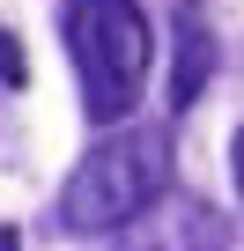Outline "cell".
<instances>
[{"instance_id": "cell-1", "label": "cell", "mask_w": 244, "mask_h": 251, "mask_svg": "<svg viewBox=\"0 0 244 251\" xmlns=\"http://www.w3.org/2000/svg\"><path fill=\"white\" fill-rule=\"evenodd\" d=\"M170 192V133L163 126H126L104 133L59 185V222L74 236H118L141 207Z\"/></svg>"}, {"instance_id": "cell-7", "label": "cell", "mask_w": 244, "mask_h": 251, "mask_svg": "<svg viewBox=\"0 0 244 251\" xmlns=\"http://www.w3.org/2000/svg\"><path fill=\"white\" fill-rule=\"evenodd\" d=\"M0 251H23V236H15V229H8V222H0Z\"/></svg>"}, {"instance_id": "cell-6", "label": "cell", "mask_w": 244, "mask_h": 251, "mask_svg": "<svg viewBox=\"0 0 244 251\" xmlns=\"http://www.w3.org/2000/svg\"><path fill=\"white\" fill-rule=\"evenodd\" d=\"M229 170H237V200H244V133L229 141Z\"/></svg>"}, {"instance_id": "cell-5", "label": "cell", "mask_w": 244, "mask_h": 251, "mask_svg": "<svg viewBox=\"0 0 244 251\" xmlns=\"http://www.w3.org/2000/svg\"><path fill=\"white\" fill-rule=\"evenodd\" d=\"M23 81H30V59H23L15 30H0V89H23Z\"/></svg>"}, {"instance_id": "cell-4", "label": "cell", "mask_w": 244, "mask_h": 251, "mask_svg": "<svg viewBox=\"0 0 244 251\" xmlns=\"http://www.w3.org/2000/svg\"><path fill=\"white\" fill-rule=\"evenodd\" d=\"M207 81H215V30H207V15L185 0L178 23H170V111H192Z\"/></svg>"}, {"instance_id": "cell-3", "label": "cell", "mask_w": 244, "mask_h": 251, "mask_svg": "<svg viewBox=\"0 0 244 251\" xmlns=\"http://www.w3.org/2000/svg\"><path fill=\"white\" fill-rule=\"evenodd\" d=\"M118 251H229V222L200 192H163L118 229Z\"/></svg>"}, {"instance_id": "cell-2", "label": "cell", "mask_w": 244, "mask_h": 251, "mask_svg": "<svg viewBox=\"0 0 244 251\" xmlns=\"http://www.w3.org/2000/svg\"><path fill=\"white\" fill-rule=\"evenodd\" d=\"M67 59L81 74V111L96 126H118L156 59V30L141 15V0H67Z\"/></svg>"}]
</instances>
